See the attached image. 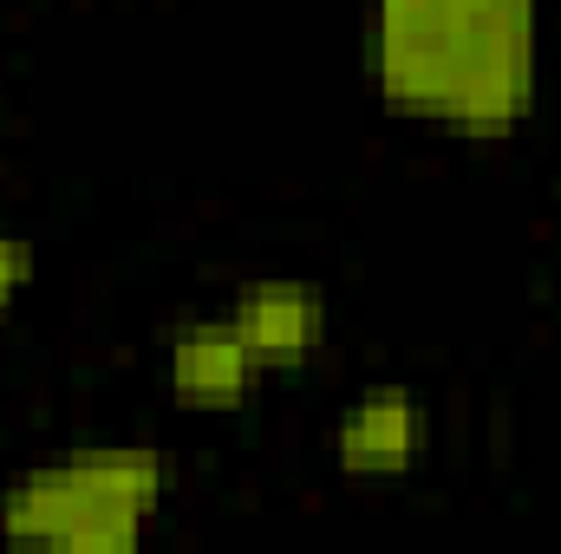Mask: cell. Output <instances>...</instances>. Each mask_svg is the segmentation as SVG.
<instances>
[{"mask_svg":"<svg viewBox=\"0 0 561 554\" xmlns=\"http://www.w3.org/2000/svg\"><path fill=\"white\" fill-rule=\"evenodd\" d=\"M359 72L405 125L503 143L542 92V0H366Z\"/></svg>","mask_w":561,"mask_h":554,"instance_id":"1","label":"cell"},{"mask_svg":"<svg viewBox=\"0 0 561 554\" xmlns=\"http://www.w3.org/2000/svg\"><path fill=\"white\" fill-rule=\"evenodd\" d=\"M268 372L229 313H196L163 339V385L183 412H242Z\"/></svg>","mask_w":561,"mask_h":554,"instance_id":"5","label":"cell"},{"mask_svg":"<svg viewBox=\"0 0 561 554\" xmlns=\"http://www.w3.org/2000/svg\"><path fill=\"white\" fill-rule=\"evenodd\" d=\"M424 437H431V417L412 385H366L333 417L327 450L346 483H399L424 463Z\"/></svg>","mask_w":561,"mask_h":554,"instance_id":"3","label":"cell"},{"mask_svg":"<svg viewBox=\"0 0 561 554\" xmlns=\"http://www.w3.org/2000/svg\"><path fill=\"white\" fill-rule=\"evenodd\" d=\"M170 463L157 443H79L0 483V549L138 554L163 516Z\"/></svg>","mask_w":561,"mask_h":554,"instance_id":"2","label":"cell"},{"mask_svg":"<svg viewBox=\"0 0 561 554\" xmlns=\"http://www.w3.org/2000/svg\"><path fill=\"white\" fill-rule=\"evenodd\" d=\"M222 313L236 320V333L249 339V353H255V366H262L268 379H275V372L280 379H287V372H307V366L320 359V346H327V293L300 275L242 280Z\"/></svg>","mask_w":561,"mask_h":554,"instance_id":"4","label":"cell"},{"mask_svg":"<svg viewBox=\"0 0 561 554\" xmlns=\"http://www.w3.org/2000/svg\"><path fill=\"white\" fill-rule=\"evenodd\" d=\"M33 280H39V255H33V242L0 229V320L33 293Z\"/></svg>","mask_w":561,"mask_h":554,"instance_id":"6","label":"cell"}]
</instances>
